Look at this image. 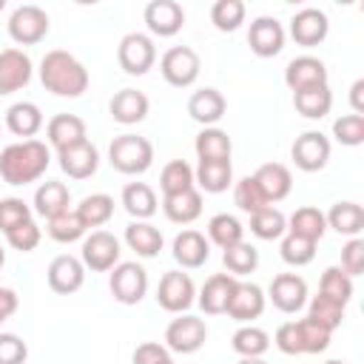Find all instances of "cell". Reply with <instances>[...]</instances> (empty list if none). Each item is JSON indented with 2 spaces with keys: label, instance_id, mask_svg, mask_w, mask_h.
Wrapping results in <instances>:
<instances>
[{
  "label": "cell",
  "instance_id": "cell-50",
  "mask_svg": "<svg viewBox=\"0 0 364 364\" xmlns=\"http://www.w3.org/2000/svg\"><path fill=\"white\" fill-rule=\"evenodd\" d=\"M26 222H31V208L23 199H17V196L0 199V230L3 233H11L14 228H20Z\"/></svg>",
  "mask_w": 364,
  "mask_h": 364
},
{
  "label": "cell",
  "instance_id": "cell-45",
  "mask_svg": "<svg viewBox=\"0 0 364 364\" xmlns=\"http://www.w3.org/2000/svg\"><path fill=\"white\" fill-rule=\"evenodd\" d=\"M245 14H247V9L242 0H216L210 6V23L225 34L236 31L245 23Z\"/></svg>",
  "mask_w": 364,
  "mask_h": 364
},
{
  "label": "cell",
  "instance_id": "cell-39",
  "mask_svg": "<svg viewBox=\"0 0 364 364\" xmlns=\"http://www.w3.org/2000/svg\"><path fill=\"white\" fill-rule=\"evenodd\" d=\"M230 347H233V353H239L242 358H262V355L270 350V336H267L262 327L245 324V327H239V330L233 333Z\"/></svg>",
  "mask_w": 364,
  "mask_h": 364
},
{
  "label": "cell",
  "instance_id": "cell-52",
  "mask_svg": "<svg viewBox=\"0 0 364 364\" xmlns=\"http://www.w3.org/2000/svg\"><path fill=\"white\" fill-rule=\"evenodd\" d=\"M40 239H43V230L37 228L34 219L26 222V225H20V228H14L11 233H6V242H9L14 250H20V253H31V250L40 245Z\"/></svg>",
  "mask_w": 364,
  "mask_h": 364
},
{
  "label": "cell",
  "instance_id": "cell-27",
  "mask_svg": "<svg viewBox=\"0 0 364 364\" xmlns=\"http://www.w3.org/2000/svg\"><path fill=\"white\" fill-rule=\"evenodd\" d=\"M46 136L48 142L57 148V151H65L77 142H85L88 134H85V122L77 117V114H57L48 119L46 125Z\"/></svg>",
  "mask_w": 364,
  "mask_h": 364
},
{
  "label": "cell",
  "instance_id": "cell-2",
  "mask_svg": "<svg viewBox=\"0 0 364 364\" xmlns=\"http://www.w3.org/2000/svg\"><path fill=\"white\" fill-rule=\"evenodd\" d=\"M88 68L63 48H54L40 60V82L54 97H82L88 91Z\"/></svg>",
  "mask_w": 364,
  "mask_h": 364
},
{
  "label": "cell",
  "instance_id": "cell-14",
  "mask_svg": "<svg viewBox=\"0 0 364 364\" xmlns=\"http://www.w3.org/2000/svg\"><path fill=\"white\" fill-rule=\"evenodd\" d=\"M327 31H330V20L321 9L307 6L290 17V37L296 40V46L313 48V46L327 40Z\"/></svg>",
  "mask_w": 364,
  "mask_h": 364
},
{
  "label": "cell",
  "instance_id": "cell-1",
  "mask_svg": "<svg viewBox=\"0 0 364 364\" xmlns=\"http://www.w3.org/2000/svg\"><path fill=\"white\" fill-rule=\"evenodd\" d=\"M48 165H51V151L40 139H23L0 151V176L14 188L37 182L48 171Z\"/></svg>",
  "mask_w": 364,
  "mask_h": 364
},
{
  "label": "cell",
  "instance_id": "cell-56",
  "mask_svg": "<svg viewBox=\"0 0 364 364\" xmlns=\"http://www.w3.org/2000/svg\"><path fill=\"white\" fill-rule=\"evenodd\" d=\"M17 307H20L17 293H14L11 287H0V324L9 321V318L17 313Z\"/></svg>",
  "mask_w": 364,
  "mask_h": 364
},
{
  "label": "cell",
  "instance_id": "cell-17",
  "mask_svg": "<svg viewBox=\"0 0 364 364\" xmlns=\"http://www.w3.org/2000/svg\"><path fill=\"white\" fill-rule=\"evenodd\" d=\"M31 82V57L23 48L0 51V97L14 94Z\"/></svg>",
  "mask_w": 364,
  "mask_h": 364
},
{
  "label": "cell",
  "instance_id": "cell-49",
  "mask_svg": "<svg viewBox=\"0 0 364 364\" xmlns=\"http://www.w3.org/2000/svg\"><path fill=\"white\" fill-rule=\"evenodd\" d=\"M307 316L316 318L318 324H324L327 330H336V327H341V321H344V304H338V301H333V299H327V296L318 293V296L310 299Z\"/></svg>",
  "mask_w": 364,
  "mask_h": 364
},
{
  "label": "cell",
  "instance_id": "cell-7",
  "mask_svg": "<svg viewBox=\"0 0 364 364\" xmlns=\"http://www.w3.org/2000/svg\"><path fill=\"white\" fill-rule=\"evenodd\" d=\"M108 290L114 296V301L119 304H139L148 293V273L142 264L136 262H119L114 270H111V279H108Z\"/></svg>",
  "mask_w": 364,
  "mask_h": 364
},
{
  "label": "cell",
  "instance_id": "cell-13",
  "mask_svg": "<svg viewBox=\"0 0 364 364\" xmlns=\"http://www.w3.org/2000/svg\"><path fill=\"white\" fill-rule=\"evenodd\" d=\"M267 299L282 313H299L307 304V282L299 273H279L267 287Z\"/></svg>",
  "mask_w": 364,
  "mask_h": 364
},
{
  "label": "cell",
  "instance_id": "cell-38",
  "mask_svg": "<svg viewBox=\"0 0 364 364\" xmlns=\"http://www.w3.org/2000/svg\"><path fill=\"white\" fill-rule=\"evenodd\" d=\"M208 242H213L216 247H233V245H239V242H245V228H242V222L236 219V216H230V213H216V216H210V222H208Z\"/></svg>",
  "mask_w": 364,
  "mask_h": 364
},
{
  "label": "cell",
  "instance_id": "cell-12",
  "mask_svg": "<svg viewBox=\"0 0 364 364\" xmlns=\"http://www.w3.org/2000/svg\"><path fill=\"white\" fill-rule=\"evenodd\" d=\"M142 20L154 37H173L185 26V9L176 0H151L142 11Z\"/></svg>",
  "mask_w": 364,
  "mask_h": 364
},
{
  "label": "cell",
  "instance_id": "cell-3",
  "mask_svg": "<svg viewBox=\"0 0 364 364\" xmlns=\"http://www.w3.org/2000/svg\"><path fill=\"white\" fill-rule=\"evenodd\" d=\"M108 162L125 176H139L154 165V145L139 134H119L108 145Z\"/></svg>",
  "mask_w": 364,
  "mask_h": 364
},
{
  "label": "cell",
  "instance_id": "cell-53",
  "mask_svg": "<svg viewBox=\"0 0 364 364\" xmlns=\"http://www.w3.org/2000/svg\"><path fill=\"white\" fill-rule=\"evenodd\" d=\"M350 279H355V276H361L364 273V239L361 236H355V239H350L344 247H341V264H338Z\"/></svg>",
  "mask_w": 364,
  "mask_h": 364
},
{
  "label": "cell",
  "instance_id": "cell-55",
  "mask_svg": "<svg viewBox=\"0 0 364 364\" xmlns=\"http://www.w3.org/2000/svg\"><path fill=\"white\" fill-rule=\"evenodd\" d=\"M131 361H134V364H165V361H171V353H168V347L159 344V341H142V344L134 350Z\"/></svg>",
  "mask_w": 364,
  "mask_h": 364
},
{
  "label": "cell",
  "instance_id": "cell-57",
  "mask_svg": "<svg viewBox=\"0 0 364 364\" xmlns=\"http://www.w3.org/2000/svg\"><path fill=\"white\" fill-rule=\"evenodd\" d=\"M350 105H353V114L364 117V80H355L350 85Z\"/></svg>",
  "mask_w": 364,
  "mask_h": 364
},
{
  "label": "cell",
  "instance_id": "cell-37",
  "mask_svg": "<svg viewBox=\"0 0 364 364\" xmlns=\"http://www.w3.org/2000/svg\"><path fill=\"white\" fill-rule=\"evenodd\" d=\"M250 233H253L256 239H264V242L282 239V236L287 233V216H284L279 208L267 205V208L250 213Z\"/></svg>",
  "mask_w": 364,
  "mask_h": 364
},
{
  "label": "cell",
  "instance_id": "cell-62",
  "mask_svg": "<svg viewBox=\"0 0 364 364\" xmlns=\"http://www.w3.org/2000/svg\"><path fill=\"white\" fill-rule=\"evenodd\" d=\"M165 364H173V358H171V361H165Z\"/></svg>",
  "mask_w": 364,
  "mask_h": 364
},
{
  "label": "cell",
  "instance_id": "cell-11",
  "mask_svg": "<svg viewBox=\"0 0 364 364\" xmlns=\"http://www.w3.org/2000/svg\"><path fill=\"white\" fill-rule=\"evenodd\" d=\"M293 165L304 173H316L330 162V139L321 131H304L290 148Z\"/></svg>",
  "mask_w": 364,
  "mask_h": 364
},
{
  "label": "cell",
  "instance_id": "cell-41",
  "mask_svg": "<svg viewBox=\"0 0 364 364\" xmlns=\"http://www.w3.org/2000/svg\"><path fill=\"white\" fill-rule=\"evenodd\" d=\"M159 188H162V196H173V193L196 188L193 185V168L185 159H171L159 173Z\"/></svg>",
  "mask_w": 364,
  "mask_h": 364
},
{
  "label": "cell",
  "instance_id": "cell-15",
  "mask_svg": "<svg viewBox=\"0 0 364 364\" xmlns=\"http://www.w3.org/2000/svg\"><path fill=\"white\" fill-rule=\"evenodd\" d=\"M46 279H48V287L60 296H71L82 287L85 282V267L77 256L71 253H60L57 259H51L48 270H46Z\"/></svg>",
  "mask_w": 364,
  "mask_h": 364
},
{
  "label": "cell",
  "instance_id": "cell-5",
  "mask_svg": "<svg viewBox=\"0 0 364 364\" xmlns=\"http://www.w3.org/2000/svg\"><path fill=\"white\" fill-rule=\"evenodd\" d=\"M159 71L165 77L168 85L173 88H188L199 80V71H202V60L199 54L191 48V46H173L162 54L159 60Z\"/></svg>",
  "mask_w": 364,
  "mask_h": 364
},
{
  "label": "cell",
  "instance_id": "cell-54",
  "mask_svg": "<svg viewBox=\"0 0 364 364\" xmlns=\"http://www.w3.org/2000/svg\"><path fill=\"white\" fill-rule=\"evenodd\" d=\"M28 344L14 333H0V364H26Z\"/></svg>",
  "mask_w": 364,
  "mask_h": 364
},
{
  "label": "cell",
  "instance_id": "cell-46",
  "mask_svg": "<svg viewBox=\"0 0 364 364\" xmlns=\"http://www.w3.org/2000/svg\"><path fill=\"white\" fill-rule=\"evenodd\" d=\"M299 327V341H301V353H324L330 347V338H333V330H327L324 324H318L316 318L304 316L296 321Z\"/></svg>",
  "mask_w": 364,
  "mask_h": 364
},
{
  "label": "cell",
  "instance_id": "cell-28",
  "mask_svg": "<svg viewBox=\"0 0 364 364\" xmlns=\"http://www.w3.org/2000/svg\"><path fill=\"white\" fill-rule=\"evenodd\" d=\"M162 213L173 225H191L202 216V193L196 188H191V191H182L173 196H162Z\"/></svg>",
  "mask_w": 364,
  "mask_h": 364
},
{
  "label": "cell",
  "instance_id": "cell-33",
  "mask_svg": "<svg viewBox=\"0 0 364 364\" xmlns=\"http://www.w3.org/2000/svg\"><path fill=\"white\" fill-rule=\"evenodd\" d=\"M324 219H327V228H333L336 233L350 236V239H355L364 230V208L358 202H336L324 213Z\"/></svg>",
  "mask_w": 364,
  "mask_h": 364
},
{
  "label": "cell",
  "instance_id": "cell-20",
  "mask_svg": "<svg viewBox=\"0 0 364 364\" xmlns=\"http://www.w3.org/2000/svg\"><path fill=\"white\" fill-rule=\"evenodd\" d=\"M57 159H60L63 173L71 176V179H88L100 168V151L88 139L85 142H77V145H71L65 151H57Z\"/></svg>",
  "mask_w": 364,
  "mask_h": 364
},
{
  "label": "cell",
  "instance_id": "cell-24",
  "mask_svg": "<svg viewBox=\"0 0 364 364\" xmlns=\"http://www.w3.org/2000/svg\"><path fill=\"white\" fill-rule=\"evenodd\" d=\"M148 108H151L148 97L142 91H136V88H122L108 102V111H111L114 122H119V125H136V122H142L148 117Z\"/></svg>",
  "mask_w": 364,
  "mask_h": 364
},
{
  "label": "cell",
  "instance_id": "cell-48",
  "mask_svg": "<svg viewBox=\"0 0 364 364\" xmlns=\"http://www.w3.org/2000/svg\"><path fill=\"white\" fill-rule=\"evenodd\" d=\"M279 253L290 267H304L316 259V242H307V239H299V236L287 233V236H282Z\"/></svg>",
  "mask_w": 364,
  "mask_h": 364
},
{
  "label": "cell",
  "instance_id": "cell-9",
  "mask_svg": "<svg viewBox=\"0 0 364 364\" xmlns=\"http://www.w3.org/2000/svg\"><path fill=\"white\" fill-rule=\"evenodd\" d=\"M205 338H208V324L199 316L179 313V318H173L165 327V347L171 353L191 355V353H196L205 344Z\"/></svg>",
  "mask_w": 364,
  "mask_h": 364
},
{
  "label": "cell",
  "instance_id": "cell-44",
  "mask_svg": "<svg viewBox=\"0 0 364 364\" xmlns=\"http://www.w3.org/2000/svg\"><path fill=\"white\" fill-rule=\"evenodd\" d=\"M318 293L347 307V304H350V299H353V279H350L341 267H327V270L321 273Z\"/></svg>",
  "mask_w": 364,
  "mask_h": 364
},
{
  "label": "cell",
  "instance_id": "cell-18",
  "mask_svg": "<svg viewBox=\"0 0 364 364\" xmlns=\"http://www.w3.org/2000/svg\"><path fill=\"white\" fill-rule=\"evenodd\" d=\"M327 65L318 60V57H310V54H301V57H293L284 68V82L287 88L296 94V91H304V88H316V85H327Z\"/></svg>",
  "mask_w": 364,
  "mask_h": 364
},
{
  "label": "cell",
  "instance_id": "cell-26",
  "mask_svg": "<svg viewBox=\"0 0 364 364\" xmlns=\"http://www.w3.org/2000/svg\"><path fill=\"white\" fill-rule=\"evenodd\" d=\"M193 185L205 193H222L233 185V165L230 159H199L193 168Z\"/></svg>",
  "mask_w": 364,
  "mask_h": 364
},
{
  "label": "cell",
  "instance_id": "cell-40",
  "mask_svg": "<svg viewBox=\"0 0 364 364\" xmlns=\"http://www.w3.org/2000/svg\"><path fill=\"white\" fill-rule=\"evenodd\" d=\"M222 264H225V270H228L233 279L250 276V273L259 267V250H256L250 242H239V245L222 250Z\"/></svg>",
  "mask_w": 364,
  "mask_h": 364
},
{
  "label": "cell",
  "instance_id": "cell-21",
  "mask_svg": "<svg viewBox=\"0 0 364 364\" xmlns=\"http://www.w3.org/2000/svg\"><path fill=\"white\" fill-rule=\"evenodd\" d=\"M171 253H173V262H176L179 267L196 270V267H202V264L208 262V256H210V242L205 239V233L188 228V230H182V233L173 239Z\"/></svg>",
  "mask_w": 364,
  "mask_h": 364
},
{
  "label": "cell",
  "instance_id": "cell-58",
  "mask_svg": "<svg viewBox=\"0 0 364 364\" xmlns=\"http://www.w3.org/2000/svg\"><path fill=\"white\" fill-rule=\"evenodd\" d=\"M239 364H267L264 358H239Z\"/></svg>",
  "mask_w": 364,
  "mask_h": 364
},
{
  "label": "cell",
  "instance_id": "cell-59",
  "mask_svg": "<svg viewBox=\"0 0 364 364\" xmlns=\"http://www.w3.org/2000/svg\"><path fill=\"white\" fill-rule=\"evenodd\" d=\"M6 264V250H3V245H0V267Z\"/></svg>",
  "mask_w": 364,
  "mask_h": 364
},
{
  "label": "cell",
  "instance_id": "cell-43",
  "mask_svg": "<svg viewBox=\"0 0 364 364\" xmlns=\"http://www.w3.org/2000/svg\"><path fill=\"white\" fill-rule=\"evenodd\" d=\"M46 230H48V236H51L54 242H60V245H71V242L82 239L88 228L82 225V219L77 216V210H65V213L48 219Z\"/></svg>",
  "mask_w": 364,
  "mask_h": 364
},
{
  "label": "cell",
  "instance_id": "cell-47",
  "mask_svg": "<svg viewBox=\"0 0 364 364\" xmlns=\"http://www.w3.org/2000/svg\"><path fill=\"white\" fill-rule=\"evenodd\" d=\"M233 202H236V208L245 210V213H256V210H262V208L270 205L253 176H242V179L233 185Z\"/></svg>",
  "mask_w": 364,
  "mask_h": 364
},
{
  "label": "cell",
  "instance_id": "cell-8",
  "mask_svg": "<svg viewBox=\"0 0 364 364\" xmlns=\"http://www.w3.org/2000/svg\"><path fill=\"white\" fill-rule=\"evenodd\" d=\"M196 301V287H193V279L182 270H168L162 279H159V287H156V304L168 313H185L191 310V304Z\"/></svg>",
  "mask_w": 364,
  "mask_h": 364
},
{
  "label": "cell",
  "instance_id": "cell-32",
  "mask_svg": "<svg viewBox=\"0 0 364 364\" xmlns=\"http://www.w3.org/2000/svg\"><path fill=\"white\" fill-rule=\"evenodd\" d=\"M287 233L299 236V239H307V242H321V236L327 233V219L318 208L313 205H304V208H296L287 219Z\"/></svg>",
  "mask_w": 364,
  "mask_h": 364
},
{
  "label": "cell",
  "instance_id": "cell-36",
  "mask_svg": "<svg viewBox=\"0 0 364 364\" xmlns=\"http://www.w3.org/2000/svg\"><path fill=\"white\" fill-rule=\"evenodd\" d=\"M193 151L199 159H230L233 154V142L228 136V131L222 128H202L193 139Z\"/></svg>",
  "mask_w": 364,
  "mask_h": 364
},
{
  "label": "cell",
  "instance_id": "cell-6",
  "mask_svg": "<svg viewBox=\"0 0 364 364\" xmlns=\"http://www.w3.org/2000/svg\"><path fill=\"white\" fill-rule=\"evenodd\" d=\"M119 239L108 230H91L85 239H82V250H80V262L85 270H94V273H105V270H114L119 264Z\"/></svg>",
  "mask_w": 364,
  "mask_h": 364
},
{
  "label": "cell",
  "instance_id": "cell-22",
  "mask_svg": "<svg viewBox=\"0 0 364 364\" xmlns=\"http://www.w3.org/2000/svg\"><path fill=\"white\" fill-rule=\"evenodd\" d=\"M236 282H239V279H233L230 273H213V276L202 284V290H199V296H196V304L202 307V313H208V316L225 313V310H228V301H230V296H233V290H236Z\"/></svg>",
  "mask_w": 364,
  "mask_h": 364
},
{
  "label": "cell",
  "instance_id": "cell-42",
  "mask_svg": "<svg viewBox=\"0 0 364 364\" xmlns=\"http://www.w3.org/2000/svg\"><path fill=\"white\" fill-rule=\"evenodd\" d=\"M77 216L82 219V225L91 228H102L111 216H114V199L108 193H91L77 205Z\"/></svg>",
  "mask_w": 364,
  "mask_h": 364
},
{
  "label": "cell",
  "instance_id": "cell-35",
  "mask_svg": "<svg viewBox=\"0 0 364 364\" xmlns=\"http://www.w3.org/2000/svg\"><path fill=\"white\" fill-rule=\"evenodd\" d=\"M293 105L301 117L307 119H321L330 114L333 108V91L330 85H316V88H304V91H296L293 94Z\"/></svg>",
  "mask_w": 364,
  "mask_h": 364
},
{
  "label": "cell",
  "instance_id": "cell-23",
  "mask_svg": "<svg viewBox=\"0 0 364 364\" xmlns=\"http://www.w3.org/2000/svg\"><path fill=\"white\" fill-rule=\"evenodd\" d=\"M225 111H228V100L222 97L219 88H199V91H193L191 100H188V114H191V119H196V122L205 125V128H213V125L225 117Z\"/></svg>",
  "mask_w": 364,
  "mask_h": 364
},
{
  "label": "cell",
  "instance_id": "cell-60",
  "mask_svg": "<svg viewBox=\"0 0 364 364\" xmlns=\"http://www.w3.org/2000/svg\"><path fill=\"white\" fill-rule=\"evenodd\" d=\"M324 364H344V361H338V358H330V361H324Z\"/></svg>",
  "mask_w": 364,
  "mask_h": 364
},
{
  "label": "cell",
  "instance_id": "cell-51",
  "mask_svg": "<svg viewBox=\"0 0 364 364\" xmlns=\"http://www.w3.org/2000/svg\"><path fill=\"white\" fill-rule=\"evenodd\" d=\"M333 136L347 145V148H358L364 142V117L358 114H344L333 122Z\"/></svg>",
  "mask_w": 364,
  "mask_h": 364
},
{
  "label": "cell",
  "instance_id": "cell-4",
  "mask_svg": "<svg viewBox=\"0 0 364 364\" xmlns=\"http://www.w3.org/2000/svg\"><path fill=\"white\" fill-rule=\"evenodd\" d=\"M117 63L125 74L131 77H142L154 68L156 63V46L148 34L142 31H131L119 40V48H117Z\"/></svg>",
  "mask_w": 364,
  "mask_h": 364
},
{
  "label": "cell",
  "instance_id": "cell-19",
  "mask_svg": "<svg viewBox=\"0 0 364 364\" xmlns=\"http://www.w3.org/2000/svg\"><path fill=\"white\" fill-rule=\"evenodd\" d=\"M264 304H267V296H264V290L259 284H253V282H236V290H233L225 313L233 321L247 324V321H253V318H259L264 313Z\"/></svg>",
  "mask_w": 364,
  "mask_h": 364
},
{
  "label": "cell",
  "instance_id": "cell-61",
  "mask_svg": "<svg viewBox=\"0 0 364 364\" xmlns=\"http://www.w3.org/2000/svg\"><path fill=\"white\" fill-rule=\"evenodd\" d=\"M3 9H6V0H0V11H3Z\"/></svg>",
  "mask_w": 364,
  "mask_h": 364
},
{
  "label": "cell",
  "instance_id": "cell-10",
  "mask_svg": "<svg viewBox=\"0 0 364 364\" xmlns=\"http://www.w3.org/2000/svg\"><path fill=\"white\" fill-rule=\"evenodd\" d=\"M48 14L40 6H17L9 17V34L20 46H37L48 34Z\"/></svg>",
  "mask_w": 364,
  "mask_h": 364
},
{
  "label": "cell",
  "instance_id": "cell-16",
  "mask_svg": "<svg viewBox=\"0 0 364 364\" xmlns=\"http://www.w3.org/2000/svg\"><path fill=\"white\" fill-rule=\"evenodd\" d=\"M247 46L256 57L267 60L284 48V28L276 17H256L247 28Z\"/></svg>",
  "mask_w": 364,
  "mask_h": 364
},
{
  "label": "cell",
  "instance_id": "cell-34",
  "mask_svg": "<svg viewBox=\"0 0 364 364\" xmlns=\"http://www.w3.org/2000/svg\"><path fill=\"white\" fill-rule=\"evenodd\" d=\"M162 242L165 239H162L159 228H154L151 222H131L125 228V245L142 259H154L162 250Z\"/></svg>",
  "mask_w": 364,
  "mask_h": 364
},
{
  "label": "cell",
  "instance_id": "cell-30",
  "mask_svg": "<svg viewBox=\"0 0 364 364\" xmlns=\"http://www.w3.org/2000/svg\"><path fill=\"white\" fill-rule=\"evenodd\" d=\"M6 128L14 136L34 139L40 134V128H43V111H40V105H34V102H14V105H9V111H6Z\"/></svg>",
  "mask_w": 364,
  "mask_h": 364
},
{
  "label": "cell",
  "instance_id": "cell-25",
  "mask_svg": "<svg viewBox=\"0 0 364 364\" xmlns=\"http://www.w3.org/2000/svg\"><path fill=\"white\" fill-rule=\"evenodd\" d=\"M253 179L262 188V193L267 196L270 205L287 199L290 191H293V173L282 162H264V165H259V171L253 173Z\"/></svg>",
  "mask_w": 364,
  "mask_h": 364
},
{
  "label": "cell",
  "instance_id": "cell-29",
  "mask_svg": "<svg viewBox=\"0 0 364 364\" xmlns=\"http://www.w3.org/2000/svg\"><path fill=\"white\" fill-rule=\"evenodd\" d=\"M68 205H71V191L63 182H57V179H46L34 191V210L40 216H46V222L60 216V213H65Z\"/></svg>",
  "mask_w": 364,
  "mask_h": 364
},
{
  "label": "cell",
  "instance_id": "cell-31",
  "mask_svg": "<svg viewBox=\"0 0 364 364\" xmlns=\"http://www.w3.org/2000/svg\"><path fill=\"white\" fill-rule=\"evenodd\" d=\"M122 208L128 210V216H134V222H148L156 213L159 202H156V193H154L151 185H145V182H128L122 188Z\"/></svg>",
  "mask_w": 364,
  "mask_h": 364
}]
</instances>
